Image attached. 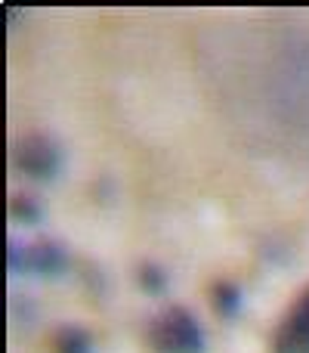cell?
Instances as JSON below:
<instances>
[{
    "label": "cell",
    "mask_w": 309,
    "mask_h": 353,
    "mask_svg": "<svg viewBox=\"0 0 309 353\" xmlns=\"http://www.w3.org/2000/svg\"><path fill=\"white\" fill-rule=\"evenodd\" d=\"M149 341L158 353H204V332L182 307H167L155 316Z\"/></svg>",
    "instance_id": "cell-1"
},
{
    "label": "cell",
    "mask_w": 309,
    "mask_h": 353,
    "mask_svg": "<svg viewBox=\"0 0 309 353\" xmlns=\"http://www.w3.org/2000/svg\"><path fill=\"white\" fill-rule=\"evenodd\" d=\"M12 161L25 176H34V180H53L62 168V149L56 140L43 134H31L22 137L12 149Z\"/></svg>",
    "instance_id": "cell-2"
},
{
    "label": "cell",
    "mask_w": 309,
    "mask_h": 353,
    "mask_svg": "<svg viewBox=\"0 0 309 353\" xmlns=\"http://www.w3.org/2000/svg\"><path fill=\"white\" fill-rule=\"evenodd\" d=\"M275 353H309V292L297 301L288 323L275 332Z\"/></svg>",
    "instance_id": "cell-3"
},
{
    "label": "cell",
    "mask_w": 309,
    "mask_h": 353,
    "mask_svg": "<svg viewBox=\"0 0 309 353\" xmlns=\"http://www.w3.org/2000/svg\"><path fill=\"white\" fill-rule=\"evenodd\" d=\"M68 267V251L62 248L59 242H50V239H41V242L25 245V261L22 270L34 276H59L65 273Z\"/></svg>",
    "instance_id": "cell-4"
},
{
    "label": "cell",
    "mask_w": 309,
    "mask_h": 353,
    "mask_svg": "<svg viewBox=\"0 0 309 353\" xmlns=\"http://www.w3.org/2000/svg\"><path fill=\"white\" fill-rule=\"evenodd\" d=\"M56 353H93V338L81 325H62L53 338Z\"/></svg>",
    "instance_id": "cell-5"
},
{
    "label": "cell",
    "mask_w": 309,
    "mask_h": 353,
    "mask_svg": "<svg viewBox=\"0 0 309 353\" xmlns=\"http://www.w3.org/2000/svg\"><path fill=\"white\" fill-rule=\"evenodd\" d=\"M213 307H217L220 316H235V313L242 310V292H238L235 285H229V282H223V285H217V292H213Z\"/></svg>",
    "instance_id": "cell-6"
},
{
    "label": "cell",
    "mask_w": 309,
    "mask_h": 353,
    "mask_svg": "<svg viewBox=\"0 0 309 353\" xmlns=\"http://www.w3.org/2000/svg\"><path fill=\"white\" fill-rule=\"evenodd\" d=\"M10 211H12V217L22 220V223H37V220L43 217L41 201H37L34 195H28V192L16 195V199H12V205H10Z\"/></svg>",
    "instance_id": "cell-7"
},
{
    "label": "cell",
    "mask_w": 309,
    "mask_h": 353,
    "mask_svg": "<svg viewBox=\"0 0 309 353\" xmlns=\"http://www.w3.org/2000/svg\"><path fill=\"white\" fill-rule=\"evenodd\" d=\"M140 282L149 294H161L164 288H167V273H164L158 263H146V267L140 270Z\"/></svg>",
    "instance_id": "cell-8"
}]
</instances>
